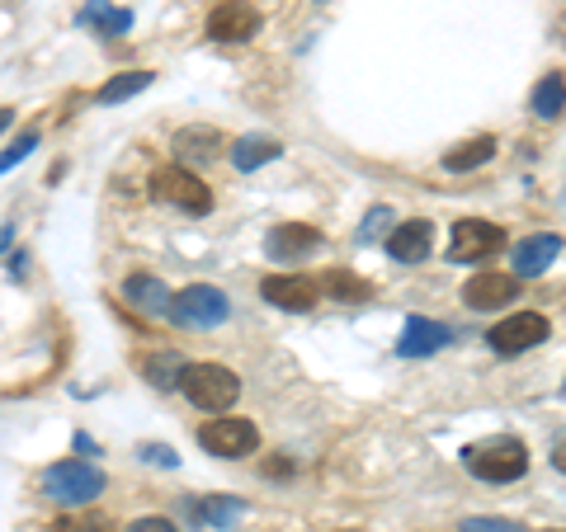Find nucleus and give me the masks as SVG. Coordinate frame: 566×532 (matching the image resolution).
I'll return each instance as SVG.
<instances>
[{
    "label": "nucleus",
    "mask_w": 566,
    "mask_h": 532,
    "mask_svg": "<svg viewBox=\"0 0 566 532\" xmlns=\"http://www.w3.org/2000/svg\"><path fill=\"white\" fill-rule=\"evenodd\" d=\"M180 392L189 396V405H199V411L222 415V411H232L237 405L241 377L232 368H222V363H189L180 372Z\"/></svg>",
    "instance_id": "1"
},
{
    "label": "nucleus",
    "mask_w": 566,
    "mask_h": 532,
    "mask_svg": "<svg viewBox=\"0 0 566 532\" xmlns=\"http://www.w3.org/2000/svg\"><path fill=\"white\" fill-rule=\"evenodd\" d=\"M463 467L476 476V481L510 486L528 471V448L520 438H486V443H476V448L463 453Z\"/></svg>",
    "instance_id": "2"
},
{
    "label": "nucleus",
    "mask_w": 566,
    "mask_h": 532,
    "mask_svg": "<svg viewBox=\"0 0 566 532\" xmlns=\"http://www.w3.org/2000/svg\"><path fill=\"white\" fill-rule=\"evenodd\" d=\"M104 471L91 467V462H57L43 471V494L48 500H57L66 509H81V504H95L104 494Z\"/></svg>",
    "instance_id": "3"
},
{
    "label": "nucleus",
    "mask_w": 566,
    "mask_h": 532,
    "mask_svg": "<svg viewBox=\"0 0 566 532\" xmlns=\"http://www.w3.org/2000/svg\"><path fill=\"white\" fill-rule=\"evenodd\" d=\"M170 316L180 326L212 330V326H222L227 316H232V297H227L222 288H212V283H189V288H180L170 297Z\"/></svg>",
    "instance_id": "4"
},
{
    "label": "nucleus",
    "mask_w": 566,
    "mask_h": 532,
    "mask_svg": "<svg viewBox=\"0 0 566 532\" xmlns=\"http://www.w3.org/2000/svg\"><path fill=\"white\" fill-rule=\"evenodd\" d=\"M199 443H203L212 457H227V462H237V457L260 453V429H255L251 419H241V415H218V419H208L203 429H199Z\"/></svg>",
    "instance_id": "5"
},
{
    "label": "nucleus",
    "mask_w": 566,
    "mask_h": 532,
    "mask_svg": "<svg viewBox=\"0 0 566 532\" xmlns=\"http://www.w3.org/2000/svg\"><path fill=\"white\" fill-rule=\"evenodd\" d=\"M547 334H553V326H547V316H543V311H510L501 326H491L486 344H491L495 353H505V359H515V353L538 349Z\"/></svg>",
    "instance_id": "6"
},
{
    "label": "nucleus",
    "mask_w": 566,
    "mask_h": 532,
    "mask_svg": "<svg viewBox=\"0 0 566 532\" xmlns=\"http://www.w3.org/2000/svg\"><path fill=\"white\" fill-rule=\"evenodd\" d=\"M151 189H156V199H161V203L189 212V217H203V212H212V193H208V184H203L193 170H185V166L156 170Z\"/></svg>",
    "instance_id": "7"
},
{
    "label": "nucleus",
    "mask_w": 566,
    "mask_h": 532,
    "mask_svg": "<svg viewBox=\"0 0 566 532\" xmlns=\"http://www.w3.org/2000/svg\"><path fill=\"white\" fill-rule=\"evenodd\" d=\"M495 251H505V232L495 222H482V217H463L453 222V236H449V259L468 264V259H486Z\"/></svg>",
    "instance_id": "8"
},
{
    "label": "nucleus",
    "mask_w": 566,
    "mask_h": 532,
    "mask_svg": "<svg viewBox=\"0 0 566 532\" xmlns=\"http://www.w3.org/2000/svg\"><path fill=\"white\" fill-rule=\"evenodd\" d=\"M260 297L279 311H312L322 301V288H316V278H303V274H274L260 283Z\"/></svg>",
    "instance_id": "9"
},
{
    "label": "nucleus",
    "mask_w": 566,
    "mask_h": 532,
    "mask_svg": "<svg viewBox=\"0 0 566 532\" xmlns=\"http://www.w3.org/2000/svg\"><path fill=\"white\" fill-rule=\"evenodd\" d=\"M260 33V14L255 6H245V0H227L208 14V39L212 43H251Z\"/></svg>",
    "instance_id": "10"
},
{
    "label": "nucleus",
    "mask_w": 566,
    "mask_h": 532,
    "mask_svg": "<svg viewBox=\"0 0 566 532\" xmlns=\"http://www.w3.org/2000/svg\"><path fill=\"white\" fill-rule=\"evenodd\" d=\"M463 301L472 311H501L520 301V278L515 274H472L463 283Z\"/></svg>",
    "instance_id": "11"
},
{
    "label": "nucleus",
    "mask_w": 566,
    "mask_h": 532,
    "mask_svg": "<svg viewBox=\"0 0 566 532\" xmlns=\"http://www.w3.org/2000/svg\"><path fill=\"white\" fill-rule=\"evenodd\" d=\"M453 340V330L444 321H430V316H411L401 330V340H397V353L401 359H430V353H439Z\"/></svg>",
    "instance_id": "12"
},
{
    "label": "nucleus",
    "mask_w": 566,
    "mask_h": 532,
    "mask_svg": "<svg viewBox=\"0 0 566 532\" xmlns=\"http://www.w3.org/2000/svg\"><path fill=\"white\" fill-rule=\"evenodd\" d=\"M430 245H434V226L424 217H411V222L392 226V236H387V255H392L397 264H424Z\"/></svg>",
    "instance_id": "13"
},
{
    "label": "nucleus",
    "mask_w": 566,
    "mask_h": 532,
    "mask_svg": "<svg viewBox=\"0 0 566 532\" xmlns=\"http://www.w3.org/2000/svg\"><path fill=\"white\" fill-rule=\"evenodd\" d=\"M557 255H562V236L543 232V236H528L510 251V269H515V278H538V274H547V264Z\"/></svg>",
    "instance_id": "14"
},
{
    "label": "nucleus",
    "mask_w": 566,
    "mask_h": 532,
    "mask_svg": "<svg viewBox=\"0 0 566 532\" xmlns=\"http://www.w3.org/2000/svg\"><path fill=\"white\" fill-rule=\"evenodd\" d=\"M316 245H322V232H316V226H303V222H283V226H274V232L264 236L270 259H303V255L316 251Z\"/></svg>",
    "instance_id": "15"
},
{
    "label": "nucleus",
    "mask_w": 566,
    "mask_h": 532,
    "mask_svg": "<svg viewBox=\"0 0 566 532\" xmlns=\"http://www.w3.org/2000/svg\"><path fill=\"white\" fill-rule=\"evenodd\" d=\"M123 297L147 316H170V288L156 274H128L123 278Z\"/></svg>",
    "instance_id": "16"
},
{
    "label": "nucleus",
    "mask_w": 566,
    "mask_h": 532,
    "mask_svg": "<svg viewBox=\"0 0 566 532\" xmlns=\"http://www.w3.org/2000/svg\"><path fill=\"white\" fill-rule=\"evenodd\" d=\"M316 288H322L331 301H345V307H359V301L374 297V283L359 278V274H349V269H326Z\"/></svg>",
    "instance_id": "17"
},
{
    "label": "nucleus",
    "mask_w": 566,
    "mask_h": 532,
    "mask_svg": "<svg viewBox=\"0 0 566 532\" xmlns=\"http://www.w3.org/2000/svg\"><path fill=\"white\" fill-rule=\"evenodd\" d=\"M283 156V147L274 137H241L237 147H232V166L241 170V174H251V170H260V166H270V161H279Z\"/></svg>",
    "instance_id": "18"
},
{
    "label": "nucleus",
    "mask_w": 566,
    "mask_h": 532,
    "mask_svg": "<svg viewBox=\"0 0 566 532\" xmlns=\"http://www.w3.org/2000/svg\"><path fill=\"white\" fill-rule=\"evenodd\" d=\"M495 156V137H472V141H458L453 151H444V170L449 174H468L476 166H486Z\"/></svg>",
    "instance_id": "19"
},
{
    "label": "nucleus",
    "mask_w": 566,
    "mask_h": 532,
    "mask_svg": "<svg viewBox=\"0 0 566 532\" xmlns=\"http://www.w3.org/2000/svg\"><path fill=\"white\" fill-rule=\"evenodd\" d=\"M528 109H534L538 118H562V109H566V76H562V71H547V76L534 85Z\"/></svg>",
    "instance_id": "20"
},
{
    "label": "nucleus",
    "mask_w": 566,
    "mask_h": 532,
    "mask_svg": "<svg viewBox=\"0 0 566 532\" xmlns=\"http://www.w3.org/2000/svg\"><path fill=\"white\" fill-rule=\"evenodd\" d=\"M175 151L193 156V161H212V156L222 151V132L218 128H185V132H175Z\"/></svg>",
    "instance_id": "21"
},
{
    "label": "nucleus",
    "mask_w": 566,
    "mask_h": 532,
    "mask_svg": "<svg viewBox=\"0 0 566 532\" xmlns=\"http://www.w3.org/2000/svg\"><path fill=\"white\" fill-rule=\"evenodd\" d=\"M189 513H193V519H199L203 528H232L241 513H245V504H241V500H193Z\"/></svg>",
    "instance_id": "22"
},
{
    "label": "nucleus",
    "mask_w": 566,
    "mask_h": 532,
    "mask_svg": "<svg viewBox=\"0 0 566 532\" xmlns=\"http://www.w3.org/2000/svg\"><path fill=\"white\" fill-rule=\"evenodd\" d=\"M156 76H151V71H123V76H114L109 85H99V104H123V99H133V95H142V91H147V85H151Z\"/></svg>",
    "instance_id": "23"
},
{
    "label": "nucleus",
    "mask_w": 566,
    "mask_h": 532,
    "mask_svg": "<svg viewBox=\"0 0 566 532\" xmlns=\"http://www.w3.org/2000/svg\"><path fill=\"white\" fill-rule=\"evenodd\" d=\"M189 363L180 359V353H151V359H142V372L151 377V386H180V372Z\"/></svg>",
    "instance_id": "24"
},
{
    "label": "nucleus",
    "mask_w": 566,
    "mask_h": 532,
    "mask_svg": "<svg viewBox=\"0 0 566 532\" xmlns=\"http://www.w3.org/2000/svg\"><path fill=\"white\" fill-rule=\"evenodd\" d=\"M52 532H114V523L104 513H66V519L52 523Z\"/></svg>",
    "instance_id": "25"
},
{
    "label": "nucleus",
    "mask_w": 566,
    "mask_h": 532,
    "mask_svg": "<svg viewBox=\"0 0 566 532\" xmlns=\"http://www.w3.org/2000/svg\"><path fill=\"white\" fill-rule=\"evenodd\" d=\"M33 147H39V128H24L20 137L10 141V151L0 156V174H6V170H14V166L24 161V156H33Z\"/></svg>",
    "instance_id": "26"
},
{
    "label": "nucleus",
    "mask_w": 566,
    "mask_h": 532,
    "mask_svg": "<svg viewBox=\"0 0 566 532\" xmlns=\"http://www.w3.org/2000/svg\"><path fill=\"white\" fill-rule=\"evenodd\" d=\"M85 20H95L104 33H123V29H128L133 24V14H123V10H104L99 6V0H95V6L91 10H85Z\"/></svg>",
    "instance_id": "27"
},
{
    "label": "nucleus",
    "mask_w": 566,
    "mask_h": 532,
    "mask_svg": "<svg viewBox=\"0 0 566 532\" xmlns=\"http://www.w3.org/2000/svg\"><path fill=\"white\" fill-rule=\"evenodd\" d=\"M387 222H392V208H374L364 217V226H359V245H368V241H378L382 232H387Z\"/></svg>",
    "instance_id": "28"
},
{
    "label": "nucleus",
    "mask_w": 566,
    "mask_h": 532,
    "mask_svg": "<svg viewBox=\"0 0 566 532\" xmlns=\"http://www.w3.org/2000/svg\"><path fill=\"white\" fill-rule=\"evenodd\" d=\"M463 532H520V523L510 519H491V513H476V519L463 523Z\"/></svg>",
    "instance_id": "29"
},
{
    "label": "nucleus",
    "mask_w": 566,
    "mask_h": 532,
    "mask_svg": "<svg viewBox=\"0 0 566 532\" xmlns=\"http://www.w3.org/2000/svg\"><path fill=\"white\" fill-rule=\"evenodd\" d=\"M128 532H180L170 519H161V513H151V519H137V523H128Z\"/></svg>",
    "instance_id": "30"
},
{
    "label": "nucleus",
    "mask_w": 566,
    "mask_h": 532,
    "mask_svg": "<svg viewBox=\"0 0 566 532\" xmlns=\"http://www.w3.org/2000/svg\"><path fill=\"white\" fill-rule=\"evenodd\" d=\"M142 457H147V462H156V467H175V462H180V457H175V448H156V443H151V448H142Z\"/></svg>",
    "instance_id": "31"
},
{
    "label": "nucleus",
    "mask_w": 566,
    "mask_h": 532,
    "mask_svg": "<svg viewBox=\"0 0 566 532\" xmlns=\"http://www.w3.org/2000/svg\"><path fill=\"white\" fill-rule=\"evenodd\" d=\"M10 241H14V226H0V255L10 251Z\"/></svg>",
    "instance_id": "32"
},
{
    "label": "nucleus",
    "mask_w": 566,
    "mask_h": 532,
    "mask_svg": "<svg viewBox=\"0 0 566 532\" xmlns=\"http://www.w3.org/2000/svg\"><path fill=\"white\" fill-rule=\"evenodd\" d=\"M553 467H557V471H566V443H562V448L553 453Z\"/></svg>",
    "instance_id": "33"
},
{
    "label": "nucleus",
    "mask_w": 566,
    "mask_h": 532,
    "mask_svg": "<svg viewBox=\"0 0 566 532\" xmlns=\"http://www.w3.org/2000/svg\"><path fill=\"white\" fill-rule=\"evenodd\" d=\"M10 123H14V114H10V109H0V132H6Z\"/></svg>",
    "instance_id": "34"
},
{
    "label": "nucleus",
    "mask_w": 566,
    "mask_h": 532,
    "mask_svg": "<svg viewBox=\"0 0 566 532\" xmlns=\"http://www.w3.org/2000/svg\"><path fill=\"white\" fill-rule=\"evenodd\" d=\"M553 532H566V528H553Z\"/></svg>",
    "instance_id": "35"
}]
</instances>
